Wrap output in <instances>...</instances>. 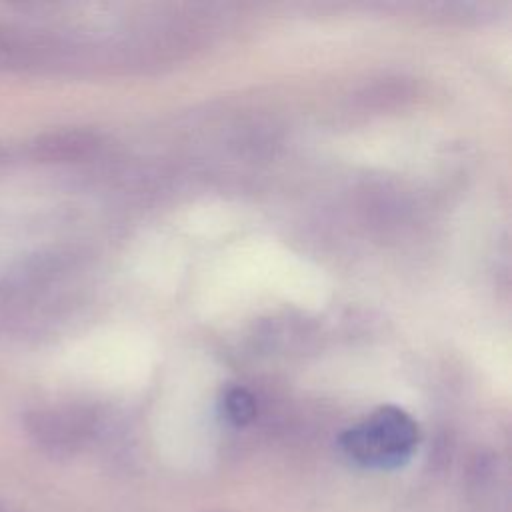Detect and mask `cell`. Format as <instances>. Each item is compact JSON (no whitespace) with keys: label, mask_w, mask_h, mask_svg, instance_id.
Listing matches in <instances>:
<instances>
[{"label":"cell","mask_w":512,"mask_h":512,"mask_svg":"<svg viewBox=\"0 0 512 512\" xmlns=\"http://www.w3.org/2000/svg\"><path fill=\"white\" fill-rule=\"evenodd\" d=\"M342 444L364 466L394 468L410 456L416 444V428L398 412H382L368 428L348 432Z\"/></svg>","instance_id":"6da1fadb"},{"label":"cell","mask_w":512,"mask_h":512,"mask_svg":"<svg viewBox=\"0 0 512 512\" xmlns=\"http://www.w3.org/2000/svg\"><path fill=\"white\" fill-rule=\"evenodd\" d=\"M84 416L72 408H36L24 416L30 438L48 450H62L76 442Z\"/></svg>","instance_id":"7a4b0ae2"},{"label":"cell","mask_w":512,"mask_h":512,"mask_svg":"<svg viewBox=\"0 0 512 512\" xmlns=\"http://www.w3.org/2000/svg\"><path fill=\"white\" fill-rule=\"evenodd\" d=\"M94 148V134L72 128L44 132L30 144V152L38 162H72L88 156Z\"/></svg>","instance_id":"3957f363"},{"label":"cell","mask_w":512,"mask_h":512,"mask_svg":"<svg viewBox=\"0 0 512 512\" xmlns=\"http://www.w3.org/2000/svg\"><path fill=\"white\" fill-rule=\"evenodd\" d=\"M48 44L0 22V70H22L48 58Z\"/></svg>","instance_id":"277c9868"}]
</instances>
